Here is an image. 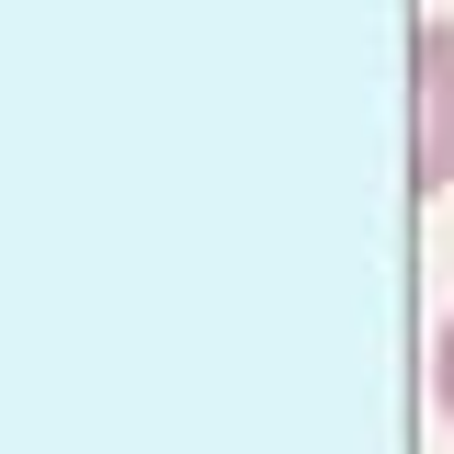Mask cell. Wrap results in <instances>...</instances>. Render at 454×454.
Segmentation results:
<instances>
[{
	"mask_svg": "<svg viewBox=\"0 0 454 454\" xmlns=\"http://www.w3.org/2000/svg\"><path fill=\"white\" fill-rule=\"evenodd\" d=\"M409 68H420V148H409V182H420V193H454V23H420V35H409Z\"/></svg>",
	"mask_w": 454,
	"mask_h": 454,
	"instance_id": "1",
	"label": "cell"
},
{
	"mask_svg": "<svg viewBox=\"0 0 454 454\" xmlns=\"http://www.w3.org/2000/svg\"><path fill=\"white\" fill-rule=\"evenodd\" d=\"M432 409L454 420V318H443V340H432Z\"/></svg>",
	"mask_w": 454,
	"mask_h": 454,
	"instance_id": "2",
	"label": "cell"
}]
</instances>
